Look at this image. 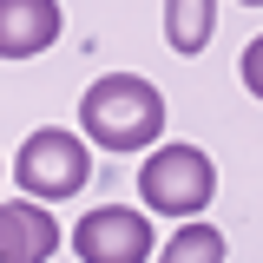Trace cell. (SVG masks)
I'll return each instance as SVG.
<instances>
[{
    "label": "cell",
    "instance_id": "obj_1",
    "mask_svg": "<svg viewBox=\"0 0 263 263\" xmlns=\"http://www.w3.org/2000/svg\"><path fill=\"white\" fill-rule=\"evenodd\" d=\"M79 132L99 152H145L164 132V92L138 72H105L79 99Z\"/></svg>",
    "mask_w": 263,
    "mask_h": 263
},
{
    "label": "cell",
    "instance_id": "obj_2",
    "mask_svg": "<svg viewBox=\"0 0 263 263\" xmlns=\"http://www.w3.org/2000/svg\"><path fill=\"white\" fill-rule=\"evenodd\" d=\"M211 197H217V164L204 158L197 145H158L152 158L138 164V204L152 211V217H178V224H191L197 211H211Z\"/></svg>",
    "mask_w": 263,
    "mask_h": 263
},
{
    "label": "cell",
    "instance_id": "obj_3",
    "mask_svg": "<svg viewBox=\"0 0 263 263\" xmlns=\"http://www.w3.org/2000/svg\"><path fill=\"white\" fill-rule=\"evenodd\" d=\"M13 178H20V197H33V204H66L92 178V145L66 125H40V132H27Z\"/></svg>",
    "mask_w": 263,
    "mask_h": 263
},
{
    "label": "cell",
    "instance_id": "obj_4",
    "mask_svg": "<svg viewBox=\"0 0 263 263\" xmlns=\"http://www.w3.org/2000/svg\"><path fill=\"white\" fill-rule=\"evenodd\" d=\"M72 250L79 263H145L158 250V237H152V211L138 204H105V211H86L79 230H72Z\"/></svg>",
    "mask_w": 263,
    "mask_h": 263
},
{
    "label": "cell",
    "instance_id": "obj_5",
    "mask_svg": "<svg viewBox=\"0 0 263 263\" xmlns=\"http://www.w3.org/2000/svg\"><path fill=\"white\" fill-rule=\"evenodd\" d=\"M60 250V217L33 197H0V263H46Z\"/></svg>",
    "mask_w": 263,
    "mask_h": 263
},
{
    "label": "cell",
    "instance_id": "obj_6",
    "mask_svg": "<svg viewBox=\"0 0 263 263\" xmlns=\"http://www.w3.org/2000/svg\"><path fill=\"white\" fill-rule=\"evenodd\" d=\"M60 0H0V60H40L60 40Z\"/></svg>",
    "mask_w": 263,
    "mask_h": 263
},
{
    "label": "cell",
    "instance_id": "obj_7",
    "mask_svg": "<svg viewBox=\"0 0 263 263\" xmlns=\"http://www.w3.org/2000/svg\"><path fill=\"white\" fill-rule=\"evenodd\" d=\"M217 33V0H164V46L178 60H191Z\"/></svg>",
    "mask_w": 263,
    "mask_h": 263
},
{
    "label": "cell",
    "instance_id": "obj_8",
    "mask_svg": "<svg viewBox=\"0 0 263 263\" xmlns=\"http://www.w3.org/2000/svg\"><path fill=\"white\" fill-rule=\"evenodd\" d=\"M158 263H224V230L191 217V224H178V237L158 250Z\"/></svg>",
    "mask_w": 263,
    "mask_h": 263
},
{
    "label": "cell",
    "instance_id": "obj_9",
    "mask_svg": "<svg viewBox=\"0 0 263 263\" xmlns=\"http://www.w3.org/2000/svg\"><path fill=\"white\" fill-rule=\"evenodd\" d=\"M237 79H243V92H250V99H263V33L243 46V60H237Z\"/></svg>",
    "mask_w": 263,
    "mask_h": 263
},
{
    "label": "cell",
    "instance_id": "obj_10",
    "mask_svg": "<svg viewBox=\"0 0 263 263\" xmlns=\"http://www.w3.org/2000/svg\"><path fill=\"white\" fill-rule=\"evenodd\" d=\"M237 7H263V0H237Z\"/></svg>",
    "mask_w": 263,
    "mask_h": 263
},
{
    "label": "cell",
    "instance_id": "obj_11",
    "mask_svg": "<svg viewBox=\"0 0 263 263\" xmlns=\"http://www.w3.org/2000/svg\"><path fill=\"white\" fill-rule=\"evenodd\" d=\"M0 171H7V164H0Z\"/></svg>",
    "mask_w": 263,
    "mask_h": 263
}]
</instances>
